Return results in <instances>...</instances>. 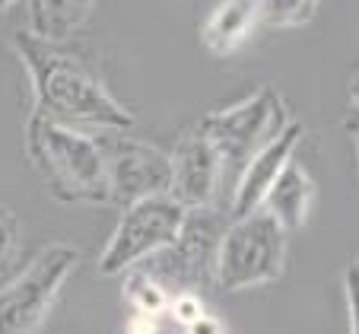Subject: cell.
<instances>
[{"label": "cell", "mask_w": 359, "mask_h": 334, "mask_svg": "<svg viewBox=\"0 0 359 334\" xmlns=\"http://www.w3.org/2000/svg\"><path fill=\"white\" fill-rule=\"evenodd\" d=\"M13 55L32 86V109L51 124L74 128L83 134H128L137 124V115L111 95L89 64H83L67 48L41 41L29 29L13 35Z\"/></svg>", "instance_id": "6da1fadb"}, {"label": "cell", "mask_w": 359, "mask_h": 334, "mask_svg": "<svg viewBox=\"0 0 359 334\" xmlns=\"http://www.w3.org/2000/svg\"><path fill=\"white\" fill-rule=\"evenodd\" d=\"M26 156L48 194L61 204H111L105 153L95 134L51 124L39 115L26 121Z\"/></svg>", "instance_id": "7a4b0ae2"}, {"label": "cell", "mask_w": 359, "mask_h": 334, "mask_svg": "<svg viewBox=\"0 0 359 334\" xmlns=\"http://www.w3.org/2000/svg\"><path fill=\"white\" fill-rule=\"evenodd\" d=\"M292 121L296 118L290 115V105L280 95V89L273 86L255 89L251 95H245L232 105H223L217 112H207L197 121V128L213 143L219 166H223V211H229L245 166L258 156L267 143L277 140Z\"/></svg>", "instance_id": "3957f363"}, {"label": "cell", "mask_w": 359, "mask_h": 334, "mask_svg": "<svg viewBox=\"0 0 359 334\" xmlns=\"http://www.w3.org/2000/svg\"><path fill=\"white\" fill-rule=\"evenodd\" d=\"M290 258V232L264 207L229 220L219 242L217 290L242 293L283 277Z\"/></svg>", "instance_id": "277c9868"}, {"label": "cell", "mask_w": 359, "mask_h": 334, "mask_svg": "<svg viewBox=\"0 0 359 334\" xmlns=\"http://www.w3.org/2000/svg\"><path fill=\"white\" fill-rule=\"evenodd\" d=\"M229 211L223 207H194L184 213L175 242L143 261V271L153 274L159 283L175 293H207L217 286V258L219 242L229 226Z\"/></svg>", "instance_id": "5b68a950"}, {"label": "cell", "mask_w": 359, "mask_h": 334, "mask_svg": "<svg viewBox=\"0 0 359 334\" xmlns=\"http://www.w3.org/2000/svg\"><path fill=\"white\" fill-rule=\"evenodd\" d=\"M80 248L70 242L45 246L10 283L0 286V334H35L51 315L64 283L80 265Z\"/></svg>", "instance_id": "8992f818"}, {"label": "cell", "mask_w": 359, "mask_h": 334, "mask_svg": "<svg viewBox=\"0 0 359 334\" xmlns=\"http://www.w3.org/2000/svg\"><path fill=\"white\" fill-rule=\"evenodd\" d=\"M184 213L188 211L169 194L121 207V220L99 255V274H128L169 248L184 223Z\"/></svg>", "instance_id": "52a82bcc"}, {"label": "cell", "mask_w": 359, "mask_h": 334, "mask_svg": "<svg viewBox=\"0 0 359 334\" xmlns=\"http://www.w3.org/2000/svg\"><path fill=\"white\" fill-rule=\"evenodd\" d=\"M105 172H109V201L130 207L137 201L169 194L172 159L163 147L128 134H102Z\"/></svg>", "instance_id": "ba28073f"}, {"label": "cell", "mask_w": 359, "mask_h": 334, "mask_svg": "<svg viewBox=\"0 0 359 334\" xmlns=\"http://www.w3.org/2000/svg\"><path fill=\"white\" fill-rule=\"evenodd\" d=\"M169 159H172L169 198H175L184 211L223 207V166H219L213 143L203 137V131L197 124L178 134L175 147L169 150Z\"/></svg>", "instance_id": "9c48e42d"}, {"label": "cell", "mask_w": 359, "mask_h": 334, "mask_svg": "<svg viewBox=\"0 0 359 334\" xmlns=\"http://www.w3.org/2000/svg\"><path fill=\"white\" fill-rule=\"evenodd\" d=\"M302 137H305L302 121H292L277 140L267 143L264 150L245 166L242 178H238V185H236V194H232V204H229L232 220L258 211V207L264 204V198L271 194L273 182L280 178V172L296 159V150H299V143H302Z\"/></svg>", "instance_id": "30bf717a"}, {"label": "cell", "mask_w": 359, "mask_h": 334, "mask_svg": "<svg viewBox=\"0 0 359 334\" xmlns=\"http://www.w3.org/2000/svg\"><path fill=\"white\" fill-rule=\"evenodd\" d=\"M258 26L261 20H258V4L255 0H219L217 7L207 13V20H203L201 41L210 55L229 58L251 39V32Z\"/></svg>", "instance_id": "8fae6325"}, {"label": "cell", "mask_w": 359, "mask_h": 334, "mask_svg": "<svg viewBox=\"0 0 359 334\" xmlns=\"http://www.w3.org/2000/svg\"><path fill=\"white\" fill-rule=\"evenodd\" d=\"M315 194H318L315 178L309 175V169H305L299 159H292V163L280 172V178L273 182L271 194L264 198L261 207H264L267 213H273L286 232H296L309 223V213H312V207H315Z\"/></svg>", "instance_id": "7c38bea8"}, {"label": "cell", "mask_w": 359, "mask_h": 334, "mask_svg": "<svg viewBox=\"0 0 359 334\" xmlns=\"http://www.w3.org/2000/svg\"><path fill=\"white\" fill-rule=\"evenodd\" d=\"M95 10V0H29V32L41 41L61 45L70 35H76L89 22Z\"/></svg>", "instance_id": "4fadbf2b"}, {"label": "cell", "mask_w": 359, "mask_h": 334, "mask_svg": "<svg viewBox=\"0 0 359 334\" xmlns=\"http://www.w3.org/2000/svg\"><path fill=\"white\" fill-rule=\"evenodd\" d=\"M124 300H128V306H130V315L163 319V315H169L172 293L153 274H147L143 267H134V271H128V277H124Z\"/></svg>", "instance_id": "5bb4252c"}, {"label": "cell", "mask_w": 359, "mask_h": 334, "mask_svg": "<svg viewBox=\"0 0 359 334\" xmlns=\"http://www.w3.org/2000/svg\"><path fill=\"white\" fill-rule=\"evenodd\" d=\"M255 4H258L261 26L296 29V26H305V22L318 13L321 0H255Z\"/></svg>", "instance_id": "9a60e30c"}, {"label": "cell", "mask_w": 359, "mask_h": 334, "mask_svg": "<svg viewBox=\"0 0 359 334\" xmlns=\"http://www.w3.org/2000/svg\"><path fill=\"white\" fill-rule=\"evenodd\" d=\"M346 302V334H359V258H353L340 274Z\"/></svg>", "instance_id": "2e32d148"}, {"label": "cell", "mask_w": 359, "mask_h": 334, "mask_svg": "<svg viewBox=\"0 0 359 334\" xmlns=\"http://www.w3.org/2000/svg\"><path fill=\"white\" fill-rule=\"evenodd\" d=\"M20 248V217L7 204H0V271L13 261Z\"/></svg>", "instance_id": "e0dca14e"}, {"label": "cell", "mask_w": 359, "mask_h": 334, "mask_svg": "<svg viewBox=\"0 0 359 334\" xmlns=\"http://www.w3.org/2000/svg\"><path fill=\"white\" fill-rule=\"evenodd\" d=\"M203 312H207V306H203L201 293H175L172 296V302H169V315L182 328H188L191 321H197Z\"/></svg>", "instance_id": "ac0fdd59"}, {"label": "cell", "mask_w": 359, "mask_h": 334, "mask_svg": "<svg viewBox=\"0 0 359 334\" xmlns=\"http://www.w3.org/2000/svg\"><path fill=\"white\" fill-rule=\"evenodd\" d=\"M184 334H226V328H223V321H219L217 315L203 312L201 319L191 321V325L184 328Z\"/></svg>", "instance_id": "d6986e66"}, {"label": "cell", "mask_w": 359, "mask_h": 334, "mask_svg": "<svg viewBox=\"0 0 359 334\" xmlns=\"http://www.w3.org/2000/svg\"><path fill=\"white\" fill-rule=\"evenodd\" d=\"M159 321L163 319H153V315H130L124 334H159Z\"/></svg>", "instance_id": "ffe728a7"}, {"label": "cell", "mask_w": 359, "mask_h": 334, "mask_svg": "<svg viewBox=\"0 0 359 334\" xmlns=\"http://www.w3.org/2000/svg\"><path fill=\"white\" fill-rule=\"evenodd\" d=\"M346 134H350L353 153H356V163H359V112H353V115L346 118Z\"/></svg>", "instance_id": "44dd1931"}, {"label": "cell", "mask_w": 359, "mask_h": 334, "mask_svg": "<svg viewBox=\"0 0 359 334\" xmlns=\"http://www.w3.org/2000/svg\"><path fill=\"white\" fill-rule=\"evenodd\" d=\"M346 95H350L353 112H359V70L350 76V86H346Z\"/></svg>", "instance_id": "7402d4cb"}, {"label": "cell", "mask_w": 359, "mask_h": 334, "mask_svg": "<svg viewBox=\"0 0 359 334\" xmlns=\"http://www.w3.org/2000/svg\"><path fill=\"white\" fill-rule=\"evenodd\" d=\"M13 4H20V0H0V13H4V10H10Z\"/></svg>", "instance_id": "603a6c76"}]
</instances>
